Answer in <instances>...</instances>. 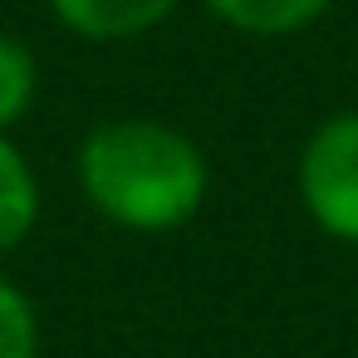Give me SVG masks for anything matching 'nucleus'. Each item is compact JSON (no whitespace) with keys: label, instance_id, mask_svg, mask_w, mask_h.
Wrapping results in <instances>:
<instances>
[{"label":"nucleus","instance_id":"nucleus-1","mask_svg":"<svg viewBox=\"0 0 358 358\" xmlns=\"http://www.w3.org/2000/svg\"><path fill=\"white\" fill-rule=\"evenodd\" d=\"M74 177L103 221L148 236L187 226L211 187V167L196 138L162 118L94 123L74 152Z\"/></svg>","mask_w":358,"mask_h":358},{"label":"nucleus","instance_id":"nucleus-2","mask_svg":"<svg viewBox=\"0 0 358 358\" xmlns=\"http://www.w3.org/2000/svg\"><path fill=\"white\" fill-rule=\"evenodd\" d=\"M294 187L304 216L324 236L358 245V108L324 118L304 138Z\"/></svg>","mask_w":358,"mask_h":358},{"label":"nucleus","instance_id":"nucleus-3","mask_svg":"<svg viewBox=\"0 0 358 358\" xmlns=\"http://www.w3.org/2000/svg\"><path fill=\"white\" fill-rule=\"evenodd\" d=\"M182 0H50L55 20L79 35V40H94V45H108V40H138L148 30H157Z\"/></svg>","mask_w":358,"mask_h":358},{"label":"nucleus","instance_id":"nucleus-4","mask_svg":"<svg viewBox=\"0 0 358 358\" xmlns=\"http://www.w3.org/2000/svg\"><path fill=\"white\" fill-rule=\"evenodd\" d=\"M40 221V177L25 152L0 133V255H10Z\"/></svg>","mask_w":358,"mask_h":358},{"label":"nucleus","instance_id":"nucleus-5","mask_svg":"<svg viewBox=\"0 0 358 358\" xmlns=\"http://www.w3.org/2000/svg\"><path fill=\"white\" fill-rule=\"evenodd\" d=\"M201 6L241 35H294L314 25L334 0H201Z\"/></svg>","mask_w":358,"mask_h":358},{"label":"nucleus","instance_id":"nucleus-6","mask_svg":"<svg viewBox=\"0 0 358 358\" xmlns=\"http://www.w3.org/2000/svg\"><path fill=\"white\" fill-rule=\"evenodd\" d=\"M40 99V59L35 50L10 35V30H0V133L15 128Z\"/></svg>","mask_w":358,"mask_h":358},{"label":"nucleus","instance_id":"nucleus-7","mask_svg":"<svg viewBox=\"0 0 358 358\" xmlns=\"http://www.w3.org/2000/svg\"><path fill=\"white\" fill-rule=\"evenodd\" d=\"M0 358H40V314L10 275H0Z\"/></svg>","mask_w":358,"mask_h":358}]
</instances>
